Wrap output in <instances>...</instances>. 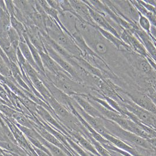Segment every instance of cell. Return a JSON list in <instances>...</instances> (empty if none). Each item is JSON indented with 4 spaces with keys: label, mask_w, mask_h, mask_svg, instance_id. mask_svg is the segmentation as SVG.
Segmentation results:
<instances>
[{
    "label": "cell",
    "mask_w": 156,
    "mask_h": 156,
    "mask_svg": "<svg viewBox=\"0 0 156 156\" xmlns=\"http://www.w3.org/2000/svg\"><path fill=\"white\" fill-rule=\"evenodd\" d=\"M102 121L105 127L110 135L121 139L123 142L128 143L143 149L149 150H153L147 140L122 129L116 123L106 118H103Z\"/></svg>",
    "instance_id": "6da1fadb"
},
{
    "label": "cell",
    "mask_w": 156,
    "mask_h": 156,
    "mask_svg": "<svg viewBox=\"0 0 156 156\" xmlns=\"http://www.w3.org/2000/svg\"><path fill=\"white\" fill-rule=\"evenodd\" d=\"M46 32L54 41L64 48L72 56L83 58V53L74 42L73 39L65 33L61 28L55 30L47 29Z\"/></svg>",
    "instance_id": "7a4b0ae2"
},
{
    "label": "cell",
    "mask_w": 156,
    "mask_h": 156,
    "mask_svg": "<svg viewBox=\"0 0 156 156\" xmlns=\"http://www.w3.org/2000/svg\"><path fill=\"white\" fill-rule=\"evenodd\" d=\"M43 43L45 44L47 53L49 55L50 57H51L57 64L64 70V71H66L68 74H69L71 76V77L73 78V80H75V81L80 83H84L82 80V79L79 76L78 73L70 63H69L60 55H59L57 52L52 49L48 44H46L44 42Z\"/></svg>",
    "instance_id": "3957f363"
},
{
    "label": "cell",
    "mask_w": 156,
    "mask_h": 156,
    "mask_svg": "<svg viewBox=\"0 0 156 156\" xmlns=\"http://www.w3.org/2000/svg\"><path fill=\"white\" fill-rule=\"evenodd\" d=\"M112 2L130 21L137 24L140 13L130 1H114Z\"/></svg>",
    "instance_id": "277c9868"
},
{
    "label": "cell",
    "mask_w": 156,
    "mask_h": 156,
    "mask_svg": "<svg viewBox=\"0 0 156 156\" xmlns=\"http://www.w3.org/2000/svg\"><path fill=\"white\" fill-rule=\"evenodd\" d=\"M127 94L137 105L156 115V106L147 94L138 91L128 92Z\"/></svg>",
    "instance_id": "5b68a950"
},
{
    "label": "cell",
    "mask_w": 156,
    "mask_h": 156,
    "mask_svg": "<svg viewBox=\"0 0 156 156\" xmlns=\"http://www.w3.org/2000/svg\"><path fill=\"white\" fill-rule=\"evenodd\" d=\"M88 8H89V13H90V15H91L93 21L95 22V23L98 27H99L100 28L103 29L104 30L112 34L115 36H116L117 37L121 39L120 35H119V33L117 32V30L110 24V23L107 20L106 18H105L102 14L96 11L92 8L91 7L89 6H88Z\"/></svg>",
    "instance_id": "8992f818"
},
{
    "label": "cell",
    "mask_w": 156,
    "mask_h": 156,
    "mask_svg": "<svg viewBox=\"0 0 156 156\" xmlns=\"http://www.w3.org/2000/svg\"><path fill=\"white\" fill-rule=\"evenodd\" d=\"M69 1L71 6L81 19L93 27L96 28L98 26L93 21L89 13L88 6L84 2V1L71 0Z\"/></svg>",
    "instance_id": "52a82bcc"
},
{
    "label": "cell",
    "mask_w": 156,
    "mask_h": 156,
    "mask_svg": "<svg viewBox=\"0 0 156 156\" xmlns=\"http://www.w3.org/2000/svg\"><path fill=\"white\" fill-rule=\"evenodd\" d=\"M102 136L117 149L126 151L128 153L132 154V156H142L135 148L132 147L127 143L121 140V139L110 135L109 133H105Z\"/></svg>",
    "instance_id": "ba28073f"
},
{
    "label": "cell",
    "mask_w": 156,
    "mask_h": 156,
    "mask_svg": "<svg viewBox=\"0 0 156 156\" xmlns=\"http://www.w3.org/2000/svg\"><path fill=\"white\" fill-rule=\"evenodd\" d=\"M71 97L78 103V105L81 107L82 109L87 114H89V115L94 118H98L100 119L105 118L99 111L97 110L86 99L78 95H73Z\"/></svg>",
    "instance_id": "9c48e42d"
},
{
    "label": "cell",
    "mask_w": 156,
    "mask_h": 156,
    "mask_svg": "<svg viewBox=\"0 0 156 156\" xmlns=\"http://www.w3.org/2000/svg\"><path fill=\"white\" fill-rule=\"evenodd\" d=\"M39 53L41 56L43 66L45 71H48L54 75H56L60 72L65 71L51 57H50L47 53L43 51H39Z\"/></svg>",
    "instance_id": "30bf717a"
},
{
    "label": "cell",
    "mask_w": 156,
    "mask_h": 156,
    "mask_svg": "<svg viewBox=\"0 0 156 156\" xmlns=\"http://www.w3.org/2000/svg\"><path fill=\"white\" fill-rule=\"evenodd\" d=\"M69 133L71 136V137H73V138H74L82 147L85 149L87 152L91 153L95 156H101L90 141L80 133L75 131H69Z\"/></svg>",
    "instance_id": "8fae6325"
},
{
    "label": "cell",
    "mask_w": 156,
    "mask_h": 156,
    "mask_svg": "<svg viewBox=\"0 0 156 156\" xmlns=\"http://www.w3.org/2000/svg\"><path fill=\"white\" fill-rule=\"evenodd\" d=\"M96 28L99 32L100 34L103 37H105L108 41H109L112 44H113L117 49L119 50L124 49L127 50H132V48L128 45L126 44L125 43L123 42L121 39L115 36L112 34L104 30L103 29L100 28L98 26H97Z\"/></svg>",
    "instance_id": "7c38bea8"
},
{
    "label": "cell",
    "mask_w": 156,
    "mask_h": 156,
    "mask_svg": "<svg viewBox=\"0 0 156 156\" xmlns=\"http://www.w3.org/2000/svg\"><path fill=\"white\" fill-rule=\"evenodd\" d=\"M19 49L21 51L22 54L23 56L26 60V61L30 64L36 71H37L41 76H43V77H46V74H44L43 71H41L37 64H36L33 58L32 55L31 51L29 48L28 44L25 42H20L19 43Z\"/></svg>",
    "instance_id": "4fadbf2b"
},
{
    "label": "cell",
    "mask_w": 156,
    "mask_h": 156,
    "mask_svg": "<svg viewBox=\"0 0 156 156\" xmlns=\"http://www.w3.org/2000/svg\"><path fill=\"white\" fill-rule=\"evenodd\" d=\"M36 139L38 140L39 142H41L43 145L46 147L50 151V154L52 156H68L62 150L56 146L51 144L50 142L46 141L44 139L43 137L38 133Z\"/></svg>",
    "instance_id": "5bb4252c"
},
{
    "label": "cell",
    "mask_w": 156,
    "mask_h": 156,
    "mask_svg": "<svg viewBox=\"0 0 156 156\" xmlns=\"http://www.w3.org/2000/svg\"><path fill=\"white\" fill-rule=\"evenodd\" d=\"M24 37L25 38V40L26 41L27 44L29 48L31 51L32 55L33 56V58L36 64H37V66H38V67L39 68V69L43 71L44 74H45V69L43 67V62L41 58V56L39 55V53L38 51V50L36 49L32 45V44L30 42V41H29L28 37L27 34V33L24 35Z\"/></svg>",
    "instance_id": "9a60e30c"
},
{
    "label": "cell",
    "mask_w": 156,
    "mask_h": 156,
    "mask_svg": "<svg viewBox=\"0 0 156 156\" xmlns=\"http://www.w3.org/2000/svg\"><path fill=\"white\" fill-rule=\"evenodd\" d=\"M13 119L16 123L22 126L29 129H34V122L31 120L28 117L22 112L17 111L13 116Z\"/></svg>",
    "instance_id": "2e32d148"
},
{
    "label": "cell",
    "mask_w": 156,
    "mask_h": 156,
    "mask_svg": "<svg viewBox=\"0 0 156 156\" xmlns=\"http://www.w3.org/2000/svg\"><path fill=\"white\" fill-rule=\"evenodd\" d=\"M10 23L11 26L14 29L20 36V42H25L24 35L27 33V31L24 25L19 21L14 16H10Z\"/></svg>",
    "instance_id": "e0dca14e"
},
{
    "label": "cell",
    "mask_w": 156,
    "mask_h": 156,
    "mask_svg": "<svg viewBox=\"0 0 156 156\" xmlns=\"http://www.w3.org/2000/svg\"><path fill=\"white\" fill-rule=\"evenodd\" d=\"M136 64L137 69L139 71L146 74H150L152 73L153 67L149 63L147 59L144 58V57L137 58Z\"/></svg>",
    "instance_id": "ac0fdd59"
},
{
    "label": "cell",
    "mask_w": 156,
    "mask_h": 156,
    "mask_svg": "<svg viewBox=\"0 0 156 156\" xmlns=\"http://www.w3.org/2000/svg\"><path fill=\"white\" fill-rule=\"evenodd\" d=\"M7 34L9 40L12 46L15 50H17L19 47V43L20 42V36L11 26H10L8 29Z\"/></svg>",
    "instance_id": "d6986e66"
},
{
    "label": "cell",
    "mask_w": 156,
    "mask_h": 156,
    "mask_svg": "<svg viewBox=\"0 0 156 156\" xmlns=\"http://www.w3.org/2000/svg\"><path fill=\"white\" fill-rule=\"evenodd\" d=\"M139 26L143 30L146 32L147 34L150 35V30L151 28V24L149 20L144 16L140 14V16L139 19Z\"/></svg>",
    "instance_id": "ffe728a7"
},
{
    "label": "cell",
    "mask_w": 156,
    "mask_h": 156,
    "mask_svg": "<svg viewBox=\"0 0 156 156\" xmlns=\"http://www.w3.org/2000/svg\"><path fill=\"white\" fill-rule=\"evenodd\" d=\"M17 112L14 109L7 105L0 104V112L8 118H13V116Z\"/></svg>",
    "instance_id": "44dd1931"
},
{
    "label": "cell",
    "mask_w": 156,
    "mask_h": 156,
    "mask_svg": "<svg viewBox=\"0 0 156 156\" xmlns=\"http://www.w3.org/2000/svg\"><path fill=\"white\" fill-rule=\"evenodd\" d=\"M5 4L7 7L8 13L10 16H14L16 7L15 6L13 1H5Z\"/></svg>",
    "instance_id": "7402d4cb"
},
{
    "label": "cell",
    "mask_w": 156,
    "mask_h": 156,
    "mask_svg": "<svg viewBox=\"0 0 156 156\" xmlns=\"http://www.w3.org/2000/svg\"><path fill=\"white\" fill-rule=\"evenodd\" d=\"M48 4H49L50 7L52 8H54V9H55L59 13V14H61L64 12V11H62V8L60 7L59 4L58 3V1H52V0H48L46 1Z\"/></svg>",
    "instance_id": "603a6c76"
},
{
    "label": "cell",
    "mask_w": 156,
    "mask_h": 156,
    "mask_svg": "<svg viewBox=\"0 0 156 156\" xmlns=\"http://www.w3.org/2000/svg\"><path fill=\"white\" fill-rule=\"evenodd\" d=\"M147 141L149 142L151 147L153 148V149L156 150V137H151L147 139Z\"/></svg>",
    "instance_id": "cb8c5ba5"
},
{
    "label": "cell",
    "mask_w": 156,
    "mask_h": 156,
    "mask_svg": "<svg viewBox=\"0 0 156 156\" xmlns=\"http://www.w3.org/2000/svg\"><path fill=\"white\" fill-rule=\"evenodd\" d=\"M150 36L153 39L156 41V28L152 25L150 30Z\"/></svg>",
    "instance_id": "d4e9b609"
},
{
    "label": "cell",
    "mask_w": 156,
    "mask_h": 156,
    "mask_svg": "<svg viewBox=\"0 0 156 156\" xmlns=\"http://www.w3.org/2000/svg\"><path fill=\"white\" fill-rule=\"evenodd\" d=\"M0 104H4V105H7L8 106H9V107H11L12 108H13V109H14V108L11 105H10L9 103H8L7 102H6V101H4V99H2L1 97H0Z\"/></svg>",
    "instance_id": "484cf974"
},
{
    "label": "cell",
    "mask_w": 156,
    "mask_h": 156,
    "mask_svg": "<svg viewBox=\"0 0 156 156\" xmlns=\"http://www.w3.org/2000/svg\"><path fill=\"white\" fill-rule=\"evenodd\" d=\"M87 153H88V154H89V156H95V155H94V154H93L92 153H89V152H87Z\"/></svg>",
    "instance_id": "4316f807"
}]
</instances>
